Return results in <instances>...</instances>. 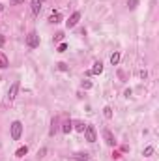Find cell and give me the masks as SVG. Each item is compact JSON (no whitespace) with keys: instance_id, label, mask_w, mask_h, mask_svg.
Wrapping results in <instances>:
<instances>
[{"instance_id":"6da1fadb","label":"cell","mask_w":159,"mask_h":161,"mask_svg":"<svg viewBox=\"0 0 159 161\" xmlns=\"http://www.w3.org/2000/svg\"><path fill=\"white\" fill-rule=\"evenodd\" d=\"M21 133H22V124H21L19 120H15V122L11 124V139H13V141H19V139H21Z\"/></svg>"},{"instance_id":"7a4b0ae2","label":"cell","mask_w":159,"mask_h":161,"mask_svg":"<svg viewBox=\"0 0 159 161\" xmlns=\"http://www.w3.org/2000/svg\"><path fill=\"white\" fill-rule=\"evenodd\" d=\"M84 137H86L88 143H96V139H97L96 127H94V126H86V127H84Z\"/></svg>"},{"instance_id":"3957f363","label":"cell","mask_w":159,"mask_h":161,"mask_svg":"<svg viewBox=\"0 0 159 161\" xmlns=\"http://www.w3.org/2000/svg\"><path fill=\"white\" fill-rule=\"evenodd\" d=\"M26 45L30 49H36V47H39V36L36 34V32H30L28 36H26Z\"/></svg>"},{"instance_id":"277c9868","label":"cell","mask_w":159,"mask_h":161,"mask_svg":"<svg viewBox=\"0 0 159 161\" xmlns=\"http://www.w3.org/2000/svg\"><path fill=\"white\" fill-rule=\"evenodd\" d=\"M79 19H81V13H79V11H75L70 19L66 21V26H67V28H73V26L77 25V22H79Z\"/></svg>"},{"instance_id":"5b68a950","label":"cell","mask_w":159,"mask_h":161,"mask_svg":"<svg viewBox=\"0 0 159 161\" xmlns=\"http://www.w3.org/2000/svg\"><path fill=\"white\" fill-rule=\"evenodd\" d=\"M103 139H105V143H107L109 146H114V144H116V141H114V135H112L109 129H103Z\"/></svg>"},{"instance_id":"8992f818","label":"cell","mask_w":159,"mask_h":161,"mask_svg":"<svg viewBox=\"0 0 159 161\" xmlns=\"http://www.w3.org/2000/svg\"><path fill=\"white\" fill-rule=\"evenodd\" d=\"M17 90H19V83H13L8 90V101H13L15 96H17Z\"/></svg>"},{"instance_id":"52a82bcc","label":"cell","mask_w":159,"mask_h":161,"mask_svg":"<svg viewBox=\"0 0 159 161\" xmlns=\"http://www.w3.org/2000/svg\"><path fill=\"white\" fill-rule=\"evenodd\" d=\"M101 71H103V64H101V62H96V64H94V67L88 71V75H99Z\"/></svg>"},{"instance_id":"ba28073f","label":"cell","mask_w":159,"mask_h":161,"mask_svg":"<svg viewBox=\"0 0 159 161\" xmlns=\"http://www.w3.org/2000/svg\"><path fill=\"white\" fill-rule=\"evenodd\" d=\"M39 10H41V0H32V13L39 15Z\"/></svg>"},{"instance_id":"9c48e42d","label":"cell","mask_w":159,"mask_h":161,"mask_svg":"<svg viewBox=\"0 0 159 161\" xmlns=\"http://www.w3.org/2000/svg\"><path fill=\"white\" fill-rule=\"evenodd\" d=\"M8 66H10V60H8V56H6L2 51H0V67L4 70V67H8Z\"/></svg>"},{"instance_id":"30bf717a","label":"cell","mask_w":159,"mask_h":161,"mask_svg":"<svg viewBox=\"0 0 159 161\" xmlns=\"http://www.w3.org/2000/svg\"><path fill=\"white\" fill-rule=\"evenodd\" d=\"M88 157H90V155H88L86 152H79V154L73 155V159H77V161H88Z\"/></svg>"},{"instance_id":"8fae6325","label":"cell","mask_w":159,"mask_h":161,"mask_svg":"<svg viewBox=\"0 0 159 161\" xmlns=\"http://www.w3.org/2000/svg\"><path fill=\"white\" fill-rule=\"evenodd\" d=\"M118 62H120V53L116 51V53H112V54H110V64H112V66H116Z\"/></svg>"},{"instance_id":"7c38bea8","label":"cell","mask_w":159,"mask_h":161,"mask_svg":"<svg viewBox=\"0 0 159 161\" xmlns=\"http://www.w3.org/2000/svg\"><path fill=\"white\" fill-rule=\"evenodd\" d=\"M71 129H73V124H71L70 120H66V122H64V126H62V131H64V133H70Z\"/></svg>"},{"instance_id":"4fadbf2b","label":"cell","mask_w":159,"mask_h":161,"mask_svg":"<svg viewBox=\"0 0 159 161\" xmlns=\"http://www.w3.org/2000/svg\"><path fill=\"white\" fill-rule=\"evenodd\" d=\"M26 152H28V146H21V148L15 152V155H17V157H22V155H26Z\"/></svg>"},{"instance_id":"5bb4252c","label":"cell","mask_w":159,"mask_h":161,"mask_svg":"<svg viewBox=\"0 0 159 161\" xmlns=\"http://www.w3.org/2000/svg\"><path fill=\"white\" fill-rule=\"evenodd\" d=\"M60 19H62V15L60 13H54V15H51V22H53V25H56V22H60Z\"/></svg>"},{"instance_id":"9a60e30c","label":"cell","mask_w":159,"mask_h":161,"mask_svg":"<svg viewBox=\"0 0 159 161\" xmlns=\"http://www.w3.org/2000/svg\"><path fill=\"white\" fill-rule=\"evenodd\" d=\"M73 126H75V129H77V131H84V127H86V124H84V122H75Z\"/></svg>"},{"instance_id":"2e32d148","label":"cell","mask_w":159,"mask_h":161,"mask_svg":"<svg viewBox=\"0 0 159 161\" xmlns=\"http://www.w3.org/2000/svg\"><path fill=\"white\" fill-rule=\"evenodd\" d=\"M103 114H105V118H112V109L110 107H105L103 109Z\"/></svg>"},{"instance_id":"e0dca14e","label":"cell","mask_w":159,"mask_h":161,"mask_svg":"<svg viewBox=\"0 0 159 161\" xmlns=\"http://www.w3.org/2000/svg\"><path fill=\"white\" fill-rule=\"evenodd\" d=\"M81 86H82V88H84V90H90V88H92V83H90V81H88V79H84V81H82V83H81Z\"/></svg>"},{"instance_id":"ac0fdd59","label":"cell","mask_w":159,"mask_h":161,"mask_svg":"<svg viewBox=\"0 0 159 161\" xmlns=\"http://www.w3.org/2000/svg\"><path fill=\"white\" fill-rule=\"evenodd\" d=\"M153 154V148L152 146H148V148H144V157H150Z\"/></svg>"},{"instance_id":"d6986e66","label":"cell","mask_w":159,"mask_h":161,"mask_svg":"<svg viewBox=\"0 0 159 161\" xmlns=\"http://www.w3.org/2000/svg\"><path fill=\"white\" fill-rule=\"evenodd\" d=\"M137 4H139V0H129V2H127V6L133 10V8H137Z\"/></svg>"},{"instance_id":"ffe728a7","label":"cell","mask_w":159,"mask_h":161,"mask_svg":"<svg viewBox=\"0 0 159 161\" xmlns=\"http://www.w3.org/2000/svg\"><path fill=\"white\" fill-rule=\"evenodd\" d=\"M66 49H67V45H66V43H60V45H58V53H64Z\"/></svg>"},{"instance_id":"44dd1931","label":"cell","mask_w":159,"mask_h":161,"mask_svg":"<svg viewBox=\"0 0 159 161\" xmlns=\"http://www.w3.org/2000/svg\"><path fill=\"white\" fill-rule=\"evenodd\" d=\"M22 2H25V0H10L11 6H19V4H22Z\"/></svg>"},{"instance_id":"7402d4cb","label":"cell","mask_w":159,"mask_h":161,"mask_svg":"<svg viewBox=\"0 0 159 161\" xmlns=\"http://www.w3.org/2000/svg\"><path fill=\"white\" fill-rule=\"evenodd\" d=\"M58 70H62V71H66V70H67V66H66L64 62H60V64H58Z\"/></svg>"},{"instance_id":"603a6c76","label":"cell","mask_w":159,"mask_h":161,"mask_svg":"<svg viewBox=\"0 0 159 161\" xmlns=\"http://www.w3.org/2000/svg\"><path fill=\"white\" fill-rule=\"evenodd\" d=\"M2 10H4V6H2V4H0V11H2Z\"/></svg>"}]
</instances>
